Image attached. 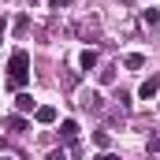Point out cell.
<instances>
[{
	"instance_id": "cell-1",
	"label": "cell",
	"mask_w": 160,
	"mask_h": 160,
	"mask_svg": "<svg viewBox=\"0 0 160 160\" xmlns=\"http://www.w3.org/2000/svg\"><path fill=\"white\" fill-rule=\"evenodd\" d=\"M26 78H30V52H26V48H15L11 60H8V82H11L15 89H22Z\"/></svg>"
},
{
	"instance_id": "cell-2",
	"label": "cell",
	"mask_w": 160,
	"mask_h": 160,
	"mask_svg": "<svg viewBox=\"0 0 160 160\" xmlns=\"http://www.w3.org/2000/svg\"><path fill=\"white\" fill-rule=\"evenodd\" d=\"M75 34H78L82 41H97L101 38V22H97V19H82V22H75Z\"/></svg>"
},
{
	"instance_id": "cell-3",
	"label": "cell",
	"mask_w": 160,
	"mask_h": 160,
	"mask_svg": "<svg viewBox=\"0 0 160 160\" xmlns=\"http://www.w3.org/2000/svg\"><path fill=\"white\" fill-rule=\"evenodd\" d=\"M78 104H82V108H86V112H97V116L104 112V97H101L97 89H86V93H82V97H78Z\"/></svg>"
},
{
	"instance_id": "cell-4",
	"label": "cell",
	"mask_w": 160,
	"mask_h": 160,
	"mask_svg": "<svg viewBox=\"0 0 160 160\" xmlns=\"http://www.w3.org/2000/svg\"><path fill=\"white\" fill-rule=\"evenodd\" d=\"M157 89H160V75L142 82V86H138V97H142V101H153V97H157Z\"/></svg>"
},
{
	"instance_id": "cell-5",
	"label": "cell",
	"mask_w": 160,
	"mask_h": 160,
	"mask_svg": "<svg viewBox=\"0 0 160 160\" xmlns=\"http://www.w3.org/2000/svg\"><path fill=\"white\" fill-rule=\"evenodd\" d=\"M34 108H38V101H34L30 93H19V97H15V112H19V116H26V112H34Z\"/></svg>"
},
{
	"instance_id": "cell-6",
	"label": "cell",
	"mask_w": 160,
	"mask_h": 160,
	"mask_svg": "<svg viewBox=\"0 0 160 160\" xmlns=\"http://www.w3.org/2000/svg\"><path fill=\"white\" fill-rule=\"evenodd\" d=\"M60 138H63V142H78V123H75V119H63V123H60Z\"/></svg>"
},
{
	"instance_id": "cell-7",
	"label": "cell",
	"mask_w": 160,
	"mask_h": 160,
	"mask_svg": "<svg viewBox=\"0 0 160 160\" xmlns=\"http://www.w3.org/2000/svg\"><path fill=\"white\" fill-rule=\"evenodd\" d=\"M34 119L45 123V127H48V123H56V108H52V104H41V108H34Z\"/></svg>"
},
{
	"instance_id": "cell-8",
	"label": "cell",
	"mask_w": 160,
	"mask_h": 160,
	"mask_svg": "<svg viewBox=\"0 0 160 160\" xmlns=\"http://www.w3.org/2000/svg\"><path fill=\"white\" fill-rule=\"evenodd\" d=\"M123 67H127V71H142V67H145V56H142V52H127V56H123Z\"/></svg>"
},
{
	"instance_id": "cell-9",
	"label": "cell",
	"mask_w": 160,
	"mask_h": 160,
	"mask_svg": "<svg viewBox=\"0 0 160 160\" xmlns=\"http://www.w3.org/2000/svg\"><path fill=\"white\" fill-rule=\"evenodd\" d=\"M78 67L82 71H93V67H97V52H93V48H82L78 52Z\"/></svg>"
},
{
	"instance_id": "cell-10",
	"label": "cell",
	"mask_w": 160,
	"mask_h": 160,
	"mask_svg": "<svg viewBox=\"0 0 160 160\" xmlns=\"http://www.w3.org/2000/svg\"><path fill=\"white\" fill-rule=\"evenodd\" d=\"M142 22H145V26H160V11H157V8L142 11Z\"/></svg>"
},
{
	"instance_id": "cell-11",
	"label": "cell",
	"mask_w": 160,
	"mask_h": 160,
	"mask_svg": "<svg viewBox=\"0 0 160 160\" xmlns=\"http://www.w3.org/2000/svg\"><path fill=\"white\" fill-rule=\"evenodd\" d=\"M60 86L75 89V86H78V71H63V75H60Z\"/></svg>"
},
{
	"instance_id": "cell-12",
	"label": "cell",
	"mask_w": 160,
	"mask_h": 160,
	"mask_svg": "<svg viewBox=\"0 0 160 160\" xmlns=\"http://www.w3.org/2000/svg\"><path fill=\"white\" fill-rule=\"evenodd\" d=\"M8 127H11V130H30V119H26V116H11Z\"/></svg>"
},
{
	"instance_id": "cell-13",
	"label": "cell",
	"mask_w": 160,
	"mask_h": 160,
	"mask_svg": "<svg viewBox=\"0 0 160 160\" xmlns=\"http://www.w3.org/2000/svg\"><path fill=\"white\" fill-rule=\"evenodd\" d=\"M26 30H30V19H26V15H19V19H15V38H22Z\"/></svg>"
},
{
	"instance_id": "cell-14",
	"label": "cell",
	"mask_w": 160,
	"mask_h": 160,
	"mask_svg": "<svg viewBox=\"0 0 160 160\" xmlns=\"http://www.w3.org/2000/svg\"><path fill=\"white\" fill-rule=\"evenodd\" d=\"M101 82L112 86V82H116V67H104V71H101Z\"/></svg>"
},
{
	"instance_id": "cell-15",
	"label": "cell",
	"mask_w": 160,
	"mask_h": 160,
	"mask_svg": "<svg viewBox=\"0 0 160 160\" xmlns=\"http://www.w3.org/2000/svg\"><path fill=\"white\" fill-rule=\"evenodd\" d=\"M93 142H97V145H101V149H108V142H112V138H108V134H104V130H97V134H93Z\"/></svg>"
},
{
	"instance_id": "cell-16",
	"label": "cell",
	"mask_w": 160,
	"mask_h": 160,
	"mask_svg": "<svg viewBox=\"0 0 160 160\" xmlns=\"http://www.w3.org/2000/svg\"><path fill=\"white\" fill-rule=\"evenodd\" d=\"M45 160H67V149H52V153H48Z\"/></svg>"
},
{
	"instance_id": "cell-17",
	"label": "cell",
	"mask_w": 160,
	"mask_h": 160,
	"mask_svg": "<svg viewBox=\"0 0 160 160\" xmlns=\"http://www.w3.org/2000/svg\"><path fill=\"white\" fill-rule=\"evenodd\" d=\"M48 4H52V8H67L71 0H48Z\"/></svg>"
},
{
	"instance_id": "cell-18",
	"label": "cell",
	"mask_w": 160,
	"mask_h": 160,
	"mask_svg": "<svg viewBox=\"0 0 160 160\" xmlns=\"http://www.w3.org/2000/svg\"><path fill=\"white\" fill-rule=\"evenodd\" d=\"M97 160H119V157H116V153H101Z\"/></svg>"
},
{
	"instance_id": "cell-19",
	"label": "cell",
	"mask_w": 160,
	"mask_h": 160,
	"mask_svg": "<svg viewBox=\"0 0 160 160\" xmlns=\"http://www.w3.org/2000/svg\"><path fill=\"white\" fill-rule=\"evenodd\" d=\"M0 160H11V157H0Z\"/></svg>"
}]
</instances>
